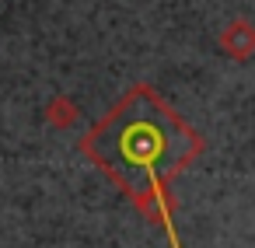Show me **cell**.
I'll list each match as a JSON object with an SVG mask.
<instances>
[{
    "instance_id": "obj_1",
    "label": "cell",
    "mask_w": 255,
    "mask_h": 248,
    "mask_svg": "<svg viewBox=\"0 0 255 248\" xmlns=\"http://www.w3.org/2000/svg\"><path fill=\"white\" fill-rule=\"evenodd\" d=\"M220 49L227 56H234V60H248L255 53V25H248V21L227 25L224 35H220Z\"/></svg>"
}]
</instances>
